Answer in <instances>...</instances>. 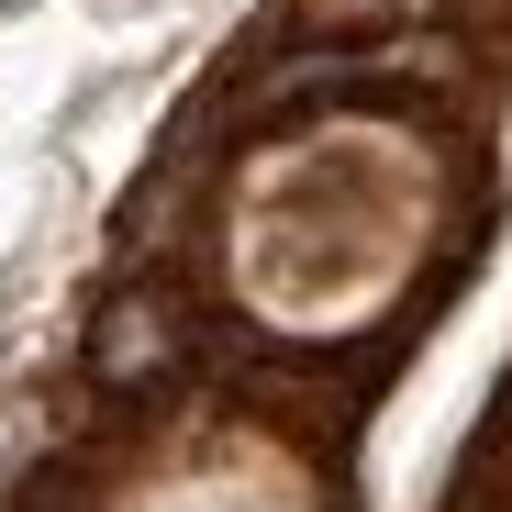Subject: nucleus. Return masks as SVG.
Listing matches in <instances>:
<instances>
[{
	"instance_id": "1",
	"label": "nucleus",
	"mask_w": 512,
	"mask_h": 512,
	"mask_svg": "<svg viewBox=\"0 0 512 512\" xmlns=\"http://www.w3.org/2000/svg\"><path fill=\"white\" fill-rule=\"evenodd\" d=\"M412 12H435V0H323L312 23H334V34H346V23H412Z\"/></svg>"
},
{
	"instance_id": "2",
	"label": "nucleus",
	"mask_w": 512,
	"mask_h": 512,
	"mask_svg": "<svg viewBox=\"0 0 512 512\" xmlns=\"http://www.w3.org/2000/svg\"><path fill=\"white\" fill-rule=\"evenodd\" d=\"M0 12H12V0H0Z\"/></svg>"
}]
</instances>
